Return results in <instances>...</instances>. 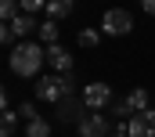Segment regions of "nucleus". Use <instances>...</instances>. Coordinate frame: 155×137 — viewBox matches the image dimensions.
Segmentation results:
<instances>
[{
	"label": "nucleus",
	"mask_w": 155,
	"mask_h": 137,
	"mask_svg": "<svg viewBox=\"0 0 155 137\" xmlns=\"http://www.w3.org/2000/svg\"><path fill=\"white\" fill-rule=\"evenodd\" d=\"M43 62H47V47H40L33 40H18L11 47V58H7V65H11L15 76H40Z\"/></svg>",
	"instance_id": "nucleus-1"
},
{
	"label": "nucleus",
	"mask_w": 155,
	"mask_h": 137,
	"mask_svg": "<svg viewBox=\"0 0 155 137\" xmlns=\"http://www.w3.org/2000/svg\"><path fill=\"white\" fill-rule=\"evenodd\" d=\"M134 29V15L126 7H108L105 18H101V33L105 36H126Z\"/></svg>",
	"instance_id": "nucleus-2"
},
{
	"label": "nucleus",
	"mask_w": 155,
	"mask_h": 137,
	"mask_svg": "<svg viewBox=\"0 0 155 137\" xmlns=\"http://www.w3.org/2000/svg\"><path fill=\"white\" fill-rule=\"evenodd\" d=\"M36 101H51V105H58V101H65V83H61V76H36Z\"/></svg>",
	"instance_id": "nucleus-3"
},
{
	"label": "nucleus",
	"mask_w": 155,
	"mask_h": 137,
	"mask_svg": "<svg viewBox=\"0 0 155 137\" xmlns=\"http://www.w3.org/2000/svg\"><path fill=\"white\" fill-rule=\"evenodd\" d=\"M76 126H79V137H112V134H116L101 112H87V115L79 119Z\"/></svg>",
	"instance_id": "nucleus-4"
},
{
	"label": "nucleus",
	"mask_w": 155,
	"mask_h": 137,
	"mask_svg": "<svg viewBox=\"0 0 155 137\" xmlns=\"http://www.w3.org/2000/svg\"><path fill=\"white\" fill-rule=\"evenodd\" d=\"M126 137H155V108H144L126 119Z\"/></svg>",
	"instance_id": "nucleus-5"
},
{
	"label": "nucleus",
	"mask_w": 155,
	"mask_h": 137,
	"mask_svg": "<svg viewBox=\"0 0 155 137\" xmlns=\"http://www.w3.org/2000/svg\"><path fill=\"white\" fill-rule=\"evenodd\" d=\"M83 105H87L90 112L112 105V90H108V83H90V87H83Z\"/></svg>",
	"instance_id": "nucleus-6"
},
{
	"label": "nucleus",
	"mask_w": 155,
	"mask_h": 137,
	"mask_svg": "<svg viewBox=\"0 0 155 137\" xmlns=\"http://www.w3.org/2000/svg\"><path fill=\"white\" fill-rule=\"evenodd\" d=\"M47 65L54 68L58 76H65V72H72V54H69L61 43H51V47H47Z\"/></svg>",
	"instance_id": "nucleus-7"
},
{
	"label": "nucleus",
	"mask_w": 155,
	"mask_h": 137,
	"mask_svg": "<svg viewBox=\"0 0 155 137\" xmlns=\"http://www.w3.org/2000/svg\"><path fill=\"white\" fill-rule=\"evenodd\" d=\"M7 25L15 29V36H18V40H25L29 33H40V22L33 18V15H25V11H22V15H18L15 22H7Z\"/></svg>",
	"instance_id": "nucleus-8"
},
{
	"label": "nucleus",
	"mask_w": 155,
	"mask_h": 137,
	"mask_svg": "<svg viewBox=\"0 0 155 137\" xmlns=\"http://www.w3.org/2000/svg\"><path fill=\"white\" fill-rule=\"evenodd\" d=\"M58 119H61V123H79V119H83V115H79V101H76V98L58 101Z\"/></svg>",
	"instance_id": "nucleus-9"
},
{
	"label": "nucleus",
	"mask_w": 155,
	"mask_h": 137,
	"mask_svg": "<svg viewBox=\"0 0 155 137\" xmlns=\"http://www.w3.org/2000/svg\"><path fill=\"white\" fill-rule=\"evenodd\" d=\"M47 18H69L72 15V0H47Z\"/></svg>",
	"instance_id": "nucleus-10"
},
{
	"label": "nucleus",
	"mask_w": 155,
	"mask_h": 137,
	"mask_svg": "<svg viewBox=\"0 0 155 137\" xmlns=\"http://www.w3.org/2000/svg\"><path fill=\"white\" fill-rule=\"evenodd\" d=\"M22 137H51V123H47L43 115H36V119L25 123V134H22Z\"/></svg>",
	"instance_id": "nucleus-11"
},
{
	"label": "nucleus",
	"mask_w": 155,
	"mask_h": 137,
	"mask_svg": "<svg viewBox=\"0 0 155 137\" xmlns=\"http://www.w3.org/2000/svg\"><path fill=\"white\" fill-rule=\"evenodd\" d=\"M126 101H130V108H134V115H137V112H144V108H148L152 98H148V90H144V87H134V90L126 94Z\"/></svg>",
	"instance_id": "nucleus-12"
},
{
	"label": "nucleus",
	"mask_w": 155,
	"mask_h": 137,
	"mask_svg": "<svg viewBox=\"0 0 155 137\" xmlns=\"http://www.w3.org/2000/svg\"><path fill=\"white\" fill-rule=\"evenodd\" d=\"M18 130V108H4V123H0V134L4 137H15Z\"/></svg>",
	"instance_id": "nucleus-13"
},
{
	"label": "nucleus",
	"mask_w": 155,
	"mask_h": 137,
	"mask_svg": "<svg viewBox=\"0 0 155 137\" xmlns=\"http://www.w3.org/2000/svg\"><path fill=\"white\" fill-rule=\"evenodd\" d=\"M40 40L51 47V43H58V22L54 18H47V22H40Z\"/></svg>",
	"instance_id": "nucleus-14"
},
{
	"label": "nucleus",
	"mask_w": 155,
	"mask_h": 137,
	"mask_svg": "<svg viewBox=\"0 0 155 137\" xmlns=\"http://www.w3.org/2000/svg\"><path fill=\"white\" fill-rule=\"evenodd\" d=\"M18 7H22L18 0H0V18H4V22H15V18L22 15Z\"/></svg>",
	"instance_id": "nucleus-15"
},
{
	"label": "nucleus",
	"mask_w": 155,
	"mask_h": 137,
	"mask_svg": "<svg viewBox=\"0 0 155 137\" xmlns=\"http://www.w3.org/2000/svg\"><path fill=\"white\" fill-rule=\"evenodd\" d=\"M76 40H79V47H97L101 33H97V29H79V33H76Z\"/></svg>",
	"instance_id": "nucleus-16"
},
{
	"label": "nucleus",
	"mask_w": 155,
	"mask_h": 137,
	"mask_svg": "<svg viewBox=\"0 0 155 137\" xmlns=\"http://www.w3.org/2000/svg\"><path fill=\"white\" fill-rule=\"evenodd\" d=\"M108 112H112L116 119H130V115H134V108H130V101H126V98H123V101H112V108H108Z\"/></svg>",
	"instance_id": "nucleus-17"
},
{
	"label": "nucleus",
	"mask_w": 155,
	"mask_h": 137,
	"mask_svg": "<svg viewBox=\"0 0 155 137\" xmlns=\"http://www.w3.org/2000/svg\"><path fill=\"white\" fill-rule=\"evenodd\" d=\"M18 4H22V11H25V15H36V11L47 7V0H18Z\"/></svg>",
	"instance_id": "nucleus-18"
},
{
	"label": "nucleus",
	"mask_w": 155,
	"mask_h": 137,
	"mask_svg": "<svg viewBox=\"0 0 155 137\" xmlns=\"http://www.w3.org/2000/svg\"><path fill=\"white\" fill-rule=\"evenodd\" d=\"M18 115H22V119H25V123H29V119H36V105H22V108H18Z\"/></svg>",
	"instance_id": "nucleus-19"
},
{
	"label": "nucleus",
	"mask_w": 155,
	"mask_h": 137,
	"mask_svg": "<svg viewBox=\"0 0 155 137\" xmlns=\"http://www.w3.org/2000/svg\"><path fill=\"white\" fill-rule=\"evenodd\" d=\"M15 40H18V36H15V29H11V25H4V29H0V43H7V47H11Z\"/></svg>",
	"instance_id": "nucleus-20"
},
{
	"label": "nucleus",
	"mask_w": 155,
	"mask_h": 137,
	"mask_svg": "<svg viewBox=\"0 0 155 137\" xmlns=\"http://www.w3.org/2000/svg\"><path fill=\"white\" fill-rule=\"evenodd\" d=\"M141 4H144V11H148V15H155V0H141Z\"/></svg>",
	"instance_id": "nucleus-21"
},
{
	"label": "nucleus",
	"mask_w": 155,
	"mask_h": 137,
	"mask_svg": "<svg viewBox=\"0 0 155 137\" xmlns=\"http://www.w3.org/2000/svg\"><path fill=\"white\" fill-rule=\"evenodd\" d=\"M112 137H126V123H119V126H116V134H112Z\"/></svg>",
	"instance_id": "nucleus-22"
}]
</instances>
